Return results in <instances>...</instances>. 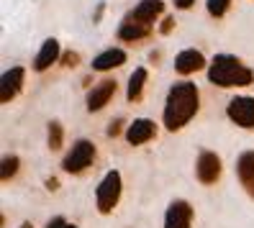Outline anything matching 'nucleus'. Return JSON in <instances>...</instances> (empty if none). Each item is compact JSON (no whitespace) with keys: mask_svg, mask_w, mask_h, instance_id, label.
Instances as JSON below:
<instances>
[{"mask_svg":"<svg viewBox=\"0 0 254 228\" xmlns=\"http://www.w3.org/2000/svg\"><path fill=\"white\" fill-rule=\"evenodd\" d=\"M200 111V90L190 80H177L170 85L162 108V123L167 131H183Z\"/></svg>","mask_w":254,"mask_h":228,"instance_id":"1","label":"nucleus"},{"mask_svg":"<svg viewBox=\"0 0 254 228\" xmlns=\"http://www.w3.org/2000/svg\"><path fill=\"white\" fill-rule=\"evenodd\" d=\"M205 74H208V82L221 90H239L254 82V69L234 54H216L208 62Z\"/></svg>","mask_w":254,"mask_h":228,"instance_id":"2","label":"nucleus"},{"mask_svg":"<svg viewBox=\"0 0 254 228\" xmlns=\"http://www.w3.org/2000/svg\"><path fill=\"white\" fill-rule=\"evenodd\" d=\"M121 190H124V182H121V172L118 170H108L103 174V179L98 182L95 187V208L100 216H111L116 210L118 200H121Z\"/></svg>","mask_w":254,"mask_h":228,"instance_id":"3","label":"nucleus"},{"mask_svg":"<svg viewBox=\"0 0 254 228\" xmlns=\"http://www.w3.org/2000/svg\"><path fill=\"white\" fill-rule=\"evenodd\" d=\"M93 162H95V144L90 139H77L64 154L62 170L67 174H82L87 167H93Z\"/></svg>","mask_w":254,"mask_h":228,"instance_id":"4","label":"nucleus"},{"mask_svg":"<svg viewBox=\"0 0 254 228\" xmlns=\"http://www.w3.org/2000/svg\"><path fill=\"white\" fill-rule=\"evenodd\" d=\"M226 118L234 126L254 131V98L252 95H236L226 103Z\"/></svg>","mask_w":254,"mask_h":228,"instance_id":"5","label":"nucleus"},{"mask_svg":"<svg viewBox=\"0 0 254 228\" xmlns=\"http://www.w3.org/2000/svg\"><path fill=\"white\" fill-rule=\"evenodd\" d=\"M116 90H118V82H116L113 77H106V80L95 82L90 90H87V98H85L87 113H98V111H103V108H106V105L113 100Z\"/></svg>","mask_w":254,"mask_h":228,"instance_id":"6","label":"nucleus"},{"mask_svg":"<svg viewBox=\"0 0 254 228\" xmlns=\"http://www.w3.org/2000/svg\"><path fill=\"white\" fill-rule=\"evenodd\" d=\"M221 157L216 154V151L211 149H203L198 159H195V174L198 179L203 182V185H216V182L221 179Z\"/></svg>","mask_w":254,"mask_h":228,"instance_id":"7","label":"nucleus"},{"mask_svg":"<svg viewBox=\"0 0 254 228\" xmlns=\"http://www.w3.org/2000/svg\"><path fill=\"white\" fill-rule=\"evenodd\" d=\"M23 80H26V67L16 64L3 72L0 77V103L3 105H10L13 100L18 98V93L23 90Z\"/></svg>","mask_w":254,"mask_h":228,"instance_id":"8","label":"nucleus"},{"mask_svg":"<svg viewBox=\"0 0 254 228\" xmlns=\"http://www.w3.org/2000/svg\"><path fill=\"white\" fill-rule=\"evenodd\" d=\"M59 62H62V44H59L54 36H49L47 41L41 44V49L36 52L31 69H34L36 74H44L47 69H52V67L59 64Z\"/></svg>","mask_w":254,"mask_h":228,"instance_id":"9","label":"nucleus"},{"mask_svg":"<svg viewBox=\"0 0 254 228\" xmlns=\"http://www.w3.org/2000/svg\"><path fill=\"white\" fill-rule=\"evenodd\" d=\"M175 74H180V77H190V74H195L200 69H208V62L200 49H183L180 54L175 57Z\"/></svg>","mask_w":254,"mask_h":228,"instance_id":"10","label":"nucleus"},{"mask_svg":"<svg viewBox=\"0 0 254 228\" xmlns=\"http://www.w3.org/2000/svg\"><path fill=\"white\" fill-rule=\"evenodd\" d=\"M124 136H126V141H128L131 146L149 144V141L157 136V123H154L152 118H133L131 123L126 126Z\"/></svg>","mask_w":254,"mask_h":228,"instance_id":"11","label":"nucleus"},{"mask_svg":"<svg viewBox=\"0 0 254 228\" xmlns=\"http://www.w3.org/2000/svg\"><path fill=\"white\" fill-rule=\"evenodd\" d=\"M152 31H154V26H146V23L133 21L128 13H126L124 21H121V26H118V31H116V36L121 39L124 44H139V41H144V39L152 36Z\"/></svg>","mask_w":254,"mask_h":228,"instance_id":"12","label":"nucleus"},{"mask_svg":"<svg viewBox=\"0 0 254 228\" xmlns=\"http://www.w3.org/2000/svg\"><path fill=\"white\" fill-rule=\"evenodd\" d=\"M192 226V205L188 200H172L164 213V228H190Z\"/></svg>","mask_w":254,"mask_h":228,"instance_id":"13","label":"nucleus"},{"mask_svg":"<svg viewBox=\"0 0 254 228\" xmlns=\"http://www.w3.org/2000/svg\"><path fill=\"white\" fill-rule=\"evenodd\" d=\"M164 0H139L136 5H133V10H128V16L133 21H139V23H146V26H154L157 18L164 13Z\"/></svg>","mask_w":254,"mask_h":228,"instance_id":"14","label":"nucleus"},{"mask_svg":"<svg viewBox=\"0 0 254 228\" xmlns=\"http://www.w3.org/2000/svg\"><path fill=\"white\" fill-rule=\"evenodd\" d=\"M126 52L121 49V47H111V49H106V52H100L95 59H93V64H90V69L93 72H111V69H118V67H124L126 64Z\"/></svg>","mask_w":254,"mask_h":228,"instance_id":"15","label":"nucleus"},{"mask_svg":"<svg viewBox=\"0 0 254 228\" xmlns=\"http://www.w3.org/2000/svg\"><path fill=\"white\" fill-rule=\"evenodd\" d=\"M146 80H149V69L146 67H136L128 77V85H126V100L128 103H139L144 98V87H146Z\"/></svg>","mask_w":254,"mask_h":228,"instance_id":"16","label":"nucleus"},{"mask_svg":"<svg viewBox=\"0 0 254 228\" xmlns=\"http://www.w3.org/2000/svg\"><path fill=\"white\" fill-rule=\"evenodd\" d=\"M236 174L242 179V185H252L254 182V149L244 151V154L236 159Z\"/></svg>","mask_w":254,"mask_h":228,"instance_id":"17","label":"nucleus"},{"mask_svg":"<svg viewBox=\"0 0 254 228\" xmlns=\"http://www.w3.org/2000/svg\"><path fill=\"white\" fill-rule=\"evenodd\" d=\"M47 141H49V149L52 151H59V149L64 146V126L59 123V120H52V123H49Z\"/></svg>","mask_w":254,"mask_h":228,"instance_id":"18","label":"nucleus"},{"mask_svg":"<svg viewBox=\"0 0 254 228\" xmlns=\"http://www.w3.org/2000/svg\"><path fill=\"white\" fill-rule=\"evenodd\" d=\"M18 167H21V159L16 154H5L3 162H0V179H3V182L13 179L18 174Z\"/></svg>","mask_w":254,"mask_h":228,"instance_id":"19","label":"nucleus"},{"mask_svg":"<svg viewBox=\"0 0 254 228\" xmlns=\"http://www.w3.org/2000/svg\"><path fill=\"white\" fill-rule=\"evenodd\" d=\"M231 5H234V0H205V10H208V16L211 18H223L226 13L231 10Z\"/></svg>","mask_w":254,"mask_h":228,"instance_id":"20","label":"nucleus"},{"mask_svg":"<svg viewBox=\"0 0 254 228\" xmlns=\"http://www.w3.org/2000/svg\"><path fill=\"white\" fill-rule=\"evenodd\" d=\"M124 123H126L124 118H116V120H111V123H108V131H106V136H108V139H116V136H121V131H124Z\"/></svg>","mask_w":254,"mask_h":228,"instance_id":"21","label":"nucleus"},{"mask_svg":"<svg viewBox=\"0 0 254 228\" xmlns=\"http://www.w3.org/2000/svg\"><path fill=\"white\" fill-rule=\"evenodd\" d=\"M62 64L64 67H77L80 64V54L77 52H64L62 54Z\"/></svg>","mask_w":254,"mask_h":228,"instance_id":"22","label":"nucleus"},{"mask_svg":"<svg viewBox=\"0 0 254 228\" xmlns=\"http://www.w3.org/2000/svg\"><path fill=\"white\" fill-rule=\"evenodd\" d=\"M47 228H77L74 223H69L67 218H62V216H57V218H52L49 223H47Z\"/></svg>","mask_w":254,"mask_h":228,"instance_id":"23","label":"nucleus"},{"mask_svg":"<svg viewBox=\"0 0 254 228\" xmlns=\"http://www.w3.org/2000/svg\"><path fill=\"white\" fill-rule=\"evenodd\" d=\"M175 23H177L175 16H167V18L162 21V26H159V34H162V36H170V34H172V28H175Z\"/></svg>","mask_w":254,"mask_h":228,"instance_id":"24","label":"nucleus"},{"mask_svg":"<svg viewBox=\"0 0 254 228\" xmlns=\"http://www.w3.org/2000/svg\"><path fill=\"white\" fill-rule=\"evenodd\" d=\"M172 3H175L177 10H190L192 5H195V0H172Z\"/></svg>","mask_w":254,"mask_h":228,"instance_id":"25","label":"nucleus"},{"mask_svg":"<svg viewBox=\"0 0 254 228\" xmlns=\"http://www.w3.org/2000/svg\"><path fill=\"white\" fill-rule=\"evenodd\" d=\"M47 190H49V192H57V190H59V179H57V177H49V179H47Z\"/></svg>","mask_w":254,"mask_h":228,"instance_id":"26","label":"nucleus"},{"mask_svg":"<svg viewBox=\"0 0 254 228\" xmlns=\"http://www.w3.org/2000/svg\"><path fill=\"white\" fill-rule=\"evenodd\" d=\"M103 10H106V3H98V8H95V13H93V23H98V21H100Z\"/></svg>","mask_w":254,"mask_h":228,"instance_id":"27","label":"nucleus"},{"mask_svg":"<svg viewBox=\"0 0 254 228\" xmlns=\"http://www.w3.org/2000/svg\"><path fill=\"white\" fill-rule=\"evenodd\" d=\"M244 187H247V192H249V195L254 197V182H252V185H244Z\"/></svg>","mask_w":254,"mask_h":228,"instance_id":"28","label":"nucleus"},{"mask_svg":"<svg viewBox=\"0 0 254 228\" xmlns=\"http://www.w3.org/2000/svg\"><path fill=\"white\" fill-rule=\"evenodd\" d=\"M21 228H34V226H31V223H28V221H26V223H23Z\"/></svg>","mask_w":254,"mask_h":228,"instance_id":"29","label":"nucleus"}]
</instances>
